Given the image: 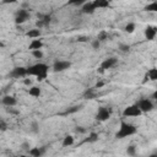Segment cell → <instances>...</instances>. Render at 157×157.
<instances>
[{
	"instance_id": "cell-1",
	"label": "cell",
	"mask_w": 157,
	"mask_h": 157,
	"mask_svg": "<svg viewBox=\"0 0 157 157\" xmlns=\"http://www.w3.org/2000/svg\"><path fill=\"white\" fill-rule=\"evenodd\" d=\"M48 70H49V67L47 64L38 63V64H34L27 69V75L28 76H36L38 81H43L48 76Z\"/></svg>"
},
{
	"instance_id": "cell-2",
	"label": "cell",
	"mask_w": 157,
	"mask_h": 157,
	"mask_svg": "<svg viewBox=\"0 0 157 157\" xmlns=\"http://www.w3.org/2000/svg\"><path fill=\"white\" fill-rule=\"evenodd\" d=\"M137 132V128H135L132 124L130 123H126V121H121L120 123V126H119V130L115 132V139H125L128 136H131V135H135Z\"/></svg>"
},
{
	"instance_id": "cell-3",
	"label": "cell",
	"mask_w": 157,
	"mask_h": 157,
	"mask_svg": "<svg viewBox=\"0 0 157 157\" xmlns=\"http://www.w3.org/2000/svg\"><path fill=\"white\" fill-rule=\"evenodd\" d=\"M141 114H142V112L140 110V108L137 107V104L128 105V107L123 110V115H124V117H140Z\"/></svg>"
},
{
	"instance_id": "cell-4",
	"label": "cell",
	"mask_w": 157,
	"mask_h": 157,
	"mask_svg": "<svg viewBox=\"0 0 157 157\" xmlns=\"http://www.w3.org/2000/svg\"><path fill=\"white\" fill-rule=\"evenodd\" d=\"M136 104H137V107L140 108V110H141L142 113H147V112H151V110L153 109V103H152L151 99H148V98H142V99H140Z\"/></svg>"
},
{
	"instance_id": "cell-5",
	"label": "cell",
	"mask_w": 157,
	"mask_h": 157,
	"mask_svg": "<svg viewBox=\"0 0 157 157\" xmlns=\"http://www.w3.org/2000/svg\"><path fill=\"white\" fill-rule=\"evenodd\" d=\"M29 12L25 9H20L16 11V16H15V22L17 25H21V23H25L28 18H29Z\"/></svg>"
},
{
	"instance_id": "cell-6",
	"label": "cell",
	"mask_w": 157,
	"mask_h": 157,
	"mask_svg": "<svg viewBox=\"0 0 157 157\" xmlns=\"http://www.w3.org/2000/svg\"><path fill=\"white\" fill-rule=\"evenodd\" d=\"M110 114H112V110L107 107H101L96 114V119L98 121H105L110 118Z\"/></svg>"
},
{
	"instance_id": "cell-7",
	"label": "cell",
	"mask_w": 157,
	"mask_h": 157,
	"mask_svg": "<svg viewBox=\"0 0 157 157\" xmlns=\"http://www.w3.org/2000/svg\"><path fill=\"white\" fill-rule=\"evenodd\" d=\"M71 66V63L70 61H64V60H56L53 65V70L55 72H61V71H65L67 70L69 67Z\"/></svg>"
},
{
	"instance_id": "cell-8",
	"label": "cell",
	"mask_w": 157,
	"mask_h": 157,
	"mask_svg": "<svg viewBox=\"0 0 157 157\" xmlns=\"http://www.w3.org/2000/svg\"><path fill=\"white\" fill-rule=\"evenodd\" d=\"M10 76L13 77V78H20V77L28 76V75H27V69L23 67V66H16V67H13L12 71L10 72Z\"/></svg>"
},
{
	"instance_id": "cell-9",
	"label": "cell",
	"mask_w": 157,
	"mask_h": 157,
	"mask_svg": "<svg viewBox=\"0 0 157 157\" xmlns=\"http://www.w3.org/2000/svg\"><path fill=\"white\" fill-rule=\"evenodd\" d=\"M117 63H118V59L117 58H108V59H105V60L102 61L101 67L103 70H108V69H112L113 66H115Z\"/></svg>"
},
{
	"instance_id": "cell-10",
	"label": "cell",
	"mask_w": 157,
	"mask_h": 157,
	"mask_svg": "<svg viewBox=\"0 0 157 157\" xmlns=\"http://www.w3.org/2000/svg\"><path fill=\"white\" fill-rule=\"evenodd\" d=\"M157 34V28L153 27V26H147L145 28V37L147 40H153Z\"/></svg>"
},
{
	"instance_id": "cell-11",
	"label": "cell",
	"mask_w": 157,
	"mask_h": 157,
	"mask_svg": "<svg viewBox=\"0 0 157 157\" xmlns=\"http://www.w3.org/2000/svg\"><path fill=\"white\" fill-rule=\"evenodd\" d=\"M47 151V146H42V147H32L28 152L32 157H42Z\"/></svg>"
},
{
	"instance_id": "cell-12",
	"label": "cell",
	"mask_w": 157,
	"mask_h": 157,
	"mask_svg": "<svg viewBox=\"0 0 157 157\" xmlns=\"http://www.w3.org/2000/svg\"><path fill=\"white\" fill-rule=\"evenodd\" d=\"M1 102H2V104H4V105H6L7 108H9V107H15V105L17 104V101H16V98H15L13 96H10V94H6V96H4Z\"/></svg>"
},
{
	"instance_id": "cell-13",
	"label": "cell",
	"mask_w": 157,
	"mask_h": 157,
	"mask_svg": "<svg viewBox=\"0 0 157 157\" xmlns=\"http://www.w3.org/2000/svg\"><path fill=\"white\" fill-rule=\"evenodd\" d=\"M96 10H97V9L94 7V5H93V1H88V2H85V4L82 5V7H81V11H82L83 13H88V15L93 13Z\"/></svg>"
},
{
	"instance_id": "cell-14",
	"label": "cell",
	"mask_w": 157,
	"mask_h": 157,
	"mask_svg": "<svg viewBox=\"0 0 157 157\" xmlns=\"http://www.w3.org/2000/svg\"><path fill=\"white\" fill-rule=\"evenodd\" d=\"M43 47V42L40 39H32V42L29 43V49L33 52V50H40V48Z\"/></svg>"
},
{
	"instance_id": "cell-15",
	"label": "cell",
	"mask_w": 157,
	"mask_h": 157,
	"mask_svg": "<svg viewBox=\"0 0 157 157\" xmlns=\"http://www.w3.org/2000/svg\"><path fill=\"white\" fill-rule=\"evenodd\" d=\"M93 5H94L96 9H104V7H109L110 2L108 0H94Z\"/></svg>"
},
{
	"instance_id": "cell-16",
	"label": "cell",
	"mask_w": 157,
	"mask_h": 157,
	"mask_svg": "<svg viewBox=\"0 0 157 157\" xmlns=\"http://www.w3.org/2000/svg\"><path fill=\"white\" fill-rule=\"evenodd\" d=\"M27 37L32 38V39H38L40 37V29L39 28H34V29H29L27 33H26Z\"/></svg>"
},
{
	"instance_id": "cell-17",
	"label": "cell",
	"mask_w": 157,
	"mask_h": 157,
	"mask_svg": "<svg viewBox=\"0 0 157 157\" xmlns=\"http://www.w3.org/2000/svg\"><path fill=\"white\" fill-rule=\"evenodd\" d=\"M74 142H75V139H74V136H71V135H67V136H65L64 137V140H63V147H69V146H71V145H74Z\"/></svg>"
},
{
	"instance_id": "cell-18",
	"label": "cell",
	"mask_w": 157,
	"mask_h": 157,
	"mask_svg": "<svg viewBox=\"0 0 157 157\" xmlns=\"http://www.w3.org/2000/svg\"><path fill=\"white\" fill-rule=\"evenodd\" d=\"M28 93L29 96L32 97H39L40 96V88L38 86H32L29 90H28Z\"/></svg>"
},
{
	"instance_id": "cell-19",
	"label": "cell",
	"mask_w": 157,
	"mask_h": 157,
	"mask_svg": "<svg viewBox=\"0 0 157 157\" xmlns=\"http://www.w3.org/2000/svg\"><path fill=\"white\" fill-rule=\"evenodd\" d=\"M144 10L147 11V12H157V2L153 1V2H151V4H148V5H146V6L144 7Z\"/></svg>"
},
{
	"instance_id": "cell-20",
	"label": "cell",
	"mask_w": 157,
	"mask_h": 157,
	"mask_svg": "<svg viewBox=\"0 0 157 157\" xmlns=\"http://www.w3.org/2000/svg\"><path fill=\"white\" fill-rule=\"evenodd\" d=\"M146 74L148 75V78H150L151 81H157V69H156V67L150 69Z\"/></svg>"
},
{
	"instance_id": "cell-21",
	"label": "cell",
	"mask_w": 157,
	"mask_h": 157,
	"mask_svg": "<svg viewBox=\"0 0 157 157\" xmlns=\"http://www.w3.org/2000/svg\"><path fill=\"white\" fill-rule=\"evenodd\" d=\"M83 97L87 98V99H93V98L96 97V93H94L93 88H88V90H86V92L83 93Z\"/></svg>"
},
{
	"instance_id": "cell-22",
	"label": "cell",
	"mask_w": 157,
	"mask_h": 157,
	"mask_svg": "<svg viewBox=\"0 0 157 157\" xmlns=\"http://www.w3.org/2000/svg\"><path fill=\"white\" fill-rule=\"evenodd\" d=\"M97 140H98V135H97L96 132H91V134L88 135V137L83 140V142H96Z\"/></svg>"
},
{
	"instance_id": "cell-23",
	"label": "cell",
	"mask_w": 157,
	"mask_h": 157,
	"mask_svg": "<svg viewBox=\"0 0 157 157\" xmlns=\"http://www.w3.org/2000/svg\"><path fill=\"white\" fill-rule=\"evenodd\" d=\"M135 23L134 22H130V23H128L125 27H124V31L126 32V33H132L134 31H135Z\"/></svg>"
},
{
	"instance_id": "cell-24",
	"label": "cell",
	"mask_w": 157,
	"mask_h": 157,
	"mask_svg": "<svg viewBox=\"0 0 157 157\" xmlns=\"http://www.w3.org/2000/svg\"><path fill=\"white\" fill-rule=\"evenodd\" d=\"M97 39H98L99 42H103V40L108 39V33H107L105 31H101V32L98 33V37H97Z\"/></svg>"
},
{
	"instance_id": "cell-25",
	"label": "cell",
	"mask_w": 157,
	"mask_h": 157,
	"mask_svg": "<svg viewBox=\"0 0 157 157\" xmlns=\"http://www.w3.org/2000/svg\"><path fill=\"white\" fill-rule=\"evenodd\" d=\"M126 153H128L129 156H135V155H136V147H135L134 145L128 146V148H126Z\"/></svg>"
},
{
	"instance_id": "cell-26",
	"label": "cell",
	"mask_w": 157,
	"mask_h": 157,
	"mask_svg": "<svg viewBox=\"0 0 157 157\" xmlns=\"http://www.w3.org/2000/svg\"><path fill=\"white\" fill-rule=\"evenodd\" d=\"M81 109V105H75V107H71V108H69L64 114H71V113H75V112H77V110H80Z\"/></svg>"
},
{
	"instance_id": "cell-27",
	"label": "cell",
	"mask_w": 157,
	"mask_h": 157,
	"mask_svg": "<svg viewBox=\"0 0 157 157\" xmlns=\"http://www.w3.org/2000/svg\"><path fill=\"white\" fill-rule=\"evenodd\" d=\"M31 131L34 132V134L39 132V125H38L37 121H33V123H32V125H31Z\"/></svg>"
},
{
	"instance_id": "cell-28",
	"label": "cell",
	"mask_w": 157,
	"mask_h": 157,
	"mask_svg": "<svg viewBox=\"0 0 157 157\" xmlns=\"http://www.w3.org/2000/svg\"><path fill=\"white\" fill-rule=\"evenodd\" d=\"M32 55H33L36 59H42V58H43L42 50H33V52H32Z\"/></svg>"
},
{
	"instance_id": "cell-29",
	"label": "cell",
	"mask_w": 157,
	"mask_h": 157,
	"mask_svg": "<svg viewBox=\"0 0 157 157\" xmlns=\"http://www.w3.org/2000/svg\"><path fill=\"white\" fill-rule=\"evenodd\" d=\"M39 20H42V21H43L44 26H47V25H49V22H50V15H43V17H42V18H39Z\"/></svg>"
},
{
	"instance_id": "cell-30",
	"label": "cell",
	"mask_w": 157,
	"mask_h": 157,
	"mask_svg": "<svg viewBox=\"0 0 157 157\" xmlns=\"http://www.w3.org/2000/svg\"><path fill=\"white\" fill-rule=\"evenodd\" d=\"M119 49H120L121 52L126 53V52H129V49H130V45H129V44H119Z\"/></svg>"
},
{
	"instance_id": "cell-31",
	"label": "cell",
	"mask_w": 157,
	"mask_h": 157,
	"mask_svg": "<svg viewBox=\"0 0 157 157\" xmlns=\"http://www.w3.org/2000/svg\"><path fill=\"white\" fill-rule=\"evenodd\" d=\"M70 5H75V6H80V5H83V0H72V1H69Z\"/></svg>"
},
{
	"instance_id": "cell-32",
	"label": "cell",
	"mask_w": 157,
	"mask_h": 157,
	"mask_svg": "<svg viewBox=\"0 0 157 157\" xmlns=\"http://www.w3.org/2000/svg\"><path fill=\"white\" fill-rule=\"evenodd\" d=\"M99 45H101V42H99L98 39H94V40L92 42V48H93V49H98Z\"/></svg>"
},
{
	"instance_id": "cell-33",
	"label": "cell",
	"mask_w": 157,
	"mask_h": 157,
	"mask_svg": "<svg viewBox=\"0 0 157 157\" xmlns=\"http://www.w3.org/2000/svg\"><path fill=\"white\" fill-rule=\"evenodd\" d=\"M0 129H1V131H5V130L7 129V125H6V123H5L4 120L0 121Z\"/></svg>"
},
{
	"instance_id": "cell-34",
	"label": "cell",
	"mask_w": 157,
	"mask_h": 157,
	"mask_svg": "<svg viewBox=\"0 0 157 157\" xmlns=\"http://www.w3.org/2000/svg\"><path fill=\"white\" fill-rule=\"evenodd\" d=\"M75 131H76V132H80V134H83V132H86V129H83V128H81V126H77V128L75 129Z\"/></svg>"
},
{
	"instance_id": "cell-35",
	"label": "cell",
	"mask_w": 157,
	"mask_h": 157,
	"mask_svg": "<svg viewBox=\"0 0 157 157\" xmlns=\"http://www.w3.org/2000/svg\"><path fill=\"white\" fill-rule=\"evenodd\" d=\"M36 26H37L38 28H42V27L44 26V23H43V21H42V20H38V21L36 22Z\"/></svg>"
},
{
	"instance_id": "cell-36",
	"label": "cell",
	"mask_w": 157,
	"mask_h": 157,
	"mask_svg": "<svg viewBox=\"0 0 157 157\" xmlns=\"http://www.w3.org/2000/svg\"><path fill=\"white\" fill-rule=\"evenodd\" d=\"M22 148L29 151V150H31V148H29V144H28V142H23V144H22Z\"/></svg>"
},
{
	"instance_id": "cell-37",
	"label": "cell",
	"mask_w": 157,
	"mask_h": 157,
	"mask_svg": "<svg viewBox=\"0 0 157 157\" xmlns=\"http://www.w3.org/2000/svg\"><path fill=\"white\" fill-rule=\"evenodd\" d=\"M88 38L87 37H85V36H80V37H77V40L78 42H86Z\"/></svg>"
},
{
	"instance_id": "cell-38",
	"label": "cell",
	"mask_w": 157,
	"mask_h": 157,
	"mask_svg": "<svg viewBox=\"0 0 157 157\" xmlns=\"http://www.w3.org/2000/svg\"><path fill=\"white\" fill-rule=\"evenodd\" d=\"M23 83L27 85V86H31L32 85V81H31V78H25L23 80Z\"/></svg>"
},
{
	"instance_id": "cell-39",
	"label": "cell",
	"mask_w": 157,
	"mask_h": 157,
	"mask_svg": "<svg viewBox=\"0 0 157 157\" xmlns=\"http://www.w3.org/2000/svg\"><path fill=\"white\" fill-rule=\"evenodd\" d=\"M104 85V82H102V81H99V82H97L96 83V86H94V88H99V87H102Z\"/></svg>"
},
{
	"instance_id": "cell-40",
	"label": "cell",
	"mask_w": 157,
	"mask_h": 157,
	"mask_svg": "<svg viewBox=\"0 0 157 157\" xmlns=\"http://www.w3.org/2000/svg\"><path fill=\"white\" fill-rule=\"evenodd\" d=\"M152 98H153V99H156V101H157V90H156V91H155V92H153V93H152Z\"/></svg>"
},
{
	"instance_id": "cell-41",
	"label": "cell",
	"mask_w": 157,
	"mask_h": 157,
	"mask_svg": "<svg viewBox=\"0 0 157 157\" xmlns=\"http://www.w3.org/2000/svg\"><path fill=\"white\" fill-rule=\"evenodd\" d=\"M98 71H99V72H101V74H103V72H104V70H103V69H102V67H101V66H99V67H98Z\"/></svg>"
},
{
	"instance_id": "cell-42",
	"label": "cell",
	"mask_w": 157,
	"mask_h": 157,
	"mask_svg": "<svg viewBox=\"0 0 157 157\" xmlns=\"http://www.w3.org/2000/svg\"><path fill=\"white\" fill-rule=\"evenodd\" d=\"M150 157H157V153H156V155H152V156H150Z\"/></svg>"
},
{
	"instance_id": "cell-43",
	"label": "cell",
	"mask_w": 157,
	"mask_h": 157,
	"mask_svg": "<svg viewBox=\"0 0 157 157\" xmlns=\"http://www.w3.org/2000/svg\"><path fill=\"white\" fill-rule=\"evenodd\" d=\"M20 157H26V156H20Z\"/></svg>"
}]
</instances>
